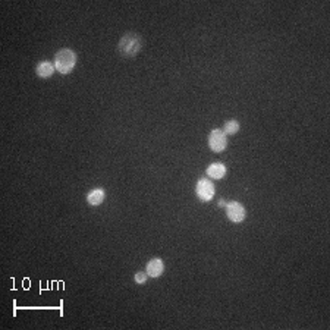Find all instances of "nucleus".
I'll return each mask as SVG.
<instances>
[{
	"label": "nucleus",
	"instance_id": "f257e3e1",
	"mask_svg": "<svg viewBox=\"0 0 330 330\" xmlns=\"http://www.w3.org/2000/svg\"><path fill=\"white\" fill-rule=\"evenodd\" d=\"M142 44H144V40H142L141 34L128 31L120 37V40L117 43V53L125 59L134 57L141 52Z\"/></svg>",
	"mask_w": 330,
	"mask_h": 330
},
{
	"label": "nucleus",
	"instance_id": "f03ea898",
	"mask_svg": "<svg viewBox=\"0 0 330 330\" xmlns=\"http://www.w3.org/2000/svg\"><path fill=\"white\" fill-rule=\"evenodd\" d=\"M77 65V53L72 49H60L55 55V68L60 74H69Z\"/></svg>",
	"mask_w": 330,
	"mask_h": 330
},
{
	"label": "nucleus",
	"instance_id": "7ed1b4c3",
	"mask_svg": "<svg viewBox=\"0 0 330 330\" xmlns=\"http://www.w3.org/2000/svg\"><path fill=\"white\" fill-rule=\"evenodd\" d=\"M195 192H197V197H198L201 201H210V200L215 197L216 188H215V185H213V182H212L210 179L201 178V179L197 182Z\"/></svg>",
	"mask_w": 330,
	"mask_h": 330
},
{
	"label": "nucleus",
	"instance_id": "20e7f679",
	"mask_svg": "<svg viewBox=\"0 0 330 330\" xmlns=\"http://www.w3.org/2000/svg\"><path fill=\"white\" fill-rule=\"evenodd\" d=\"M209 147L212 151L220 153L227 147V139L226 135L221 129H213L209 135Z\"/></svg>",
	"mask_w": 330,
	"mask_h": 330
},
{
	"label": "nucleus",
	"instance_id": "39448f33",
	"mask_svg": "<svg viewBox=\"0 0 330 330\" xmlns=\"http://www.w3.org/2000/svg\"><path fill=\"white\" fill-rule=\"evenodd\" d=\"M226 216L233 223H241L245 219V209L238 201H230L226 204Z\"/></svg>",
	"mask_w": 330,
	"mask_h": 330
},
{
	"label": "nucleus",
	"instance_id": "423d86ee",
	"mask_svg": "<svg viewBox=\"0 0 330 330\" xmlns=\"http://www.w3.org/2000/svg\"><path fill=\"white\" fill-rule=\"evenodd\" d=\"M165 272V264H163V260L156 257V258H151L148 263H147V267H145V273L150 276V277H160Z\"/></svg>",
	"mask_w": 330,
	"mask_h": 330
},
{
	"label": "nucleus",
	"instance_id": "0eeeda50",
	"mask_svg": "<svg viewBox=\"0 0 330 330\" xmlns=\"http://www.w3.org/2000/svg\"><path fill=\"white\" fill-rule=\"evenodd\" d=\"M105 197H106V192L103 188H94L91 190L88 194H87V203L90 206H100L103 201H105Z\"/></svg>",
	"mask_w": 330,
	"mask_h": 330
},
{
	"label": "nucleus",
	"instance_id": "6e6552de",
	"mask_svg": "<svg viewBox=\"0 0 330 330\" xmlns=\"http://www.w3.org/2000/svg\"><path fill=\"white\" fill-rule=\"evenodd\" d=\"M55 65L53 63H50V62H47V60H43V62H40L38 65H37V68H35V72H37V75L40 77V78H50L53 74H55Z\"/></svg>",
	"mask_w": 330,
	"mask_h": 330
},
{
	"label": "nucleus",
	"instance_id": "1a4fd4ad",
	"mask_svg": "<svg viewBox=\"0 0 330 330\" xmlns=\"http://www.w3.org/2000/svg\"><path fill=\"white\" fill-rule=\"evenodd\" d=\"M207 175L213 179H221L226 175V166L223 163H212L207 167Z\"/></svg>",
	"mask_w": 330,
	"mask_h": 330
},
{
	"label": "nucleus",
	"instance_id": "9d476101",
	"mask_svg": "<svg viewBox=\"0 0 330 330\" xmlns=\"http://www.w3.org/2000/svg\"><path fill=\"white\" fill-rule=\"evenodd\" d=\"M221 131L224 132V135H235L239 131V122L235 120V119H230V120H227L224 123V126H223Z\"/></svg>",
	"mask_w": 330,
	"mask_h": 330
},
{
	"label": "nucleus",
	"instance_id": "9b49d317",
	"mask_svg": "<svg viewBox=\"0 0 330 330\" xmlns=\"http://www.w3.org/2000/svg\"><path fill=\"white\" fill-rule=\"evenodd\" d=\"M147 277H148V275H147L145 272H137L135 276H134V280H135V283H138V285H144V283L147 282Z\"/></svg>",
	"mask_w": 330,
	"mask_h": 330
}]
</instances>
